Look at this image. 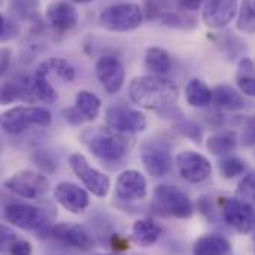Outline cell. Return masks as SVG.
I'll return each mask as SVG.
<instances>
[{"instance_id":"32","label":"cell","mask_w":255,"mask_h":255,"mask_svg":"<svg viewBox=\"0 0 255 255\" xmlns=\"http://www.w3.org/2000/svg\"><path fill=\"white\" fill-rule=\"evenodd\" d=\"M218 169L224 178H235L245 172L247 163L239 157H226L218 163Z\"/></svg>"},{"instance_id":"26","label":"cell","mask_w":255,"mask_h":255,"mask_svg":"<svg viewBox=\"0 0 255 255\" xmlns=\"http://www.w3.org/2000/svg\"><path fill=\"white\" fill-rule=\"evenodd\" d=\"M74 104H76L74 107L82 113L86 122L97 119L101 110V100L89 91H80L76 95Z\"/></svg>"},{"instance_id":"28","label":"cell","mask_w":255,"mask_h":255,"mask_svg":"<svg viewBox=\"0 0 255 255\" xmlns=\"http://www.w3.org/2000/svg\"><path fill=\"white\" fill-rule=\"evenodd\" d=\"M236 28L245 34H255V0H244L239 7Z\"/></svg>"},{"instance_id":"43","label":"cell","mask_w":255,"mask_h":255,"mask_svg":"<svg viewBox=\"0 0 255 255\" xmlns=\"http://www.w3.org/2000/svg\"><path fill=\"white\" fill-rule=\"evenodd\" d=\"M12 54L7 48H0V76H3L10 65Z\"/></svg>"},{"instance_id":"24","label":"cell","mask_w":255,"mask_h":255,"mask_svg":"<svg viewBox=\"0 0 255 255\" xmlns=\"http://www.w3.org/2000/svg\"><path fill=\"white\" fill-rule=\"evenodd\" d=\"M48 70L45 68L43 64H40L33 76V82H34V91H36V97L39 101L45 103V104H54L58 98L54 86L49 83L48 80Z\"/></svg>"},{"instance_id":"35","label":"cell","mask_w":255,"mask_h":255,"mask_svg":"<svg viewBox=\"0 0 255 255\" xmlns=\"http://www.w3.org/2000/svg\"><path fill=\"white\" fill-rule=\"evenodd\" d=\"M16 233L6 224H0V253L9 251V247L16 241Z\"/></svg>"},{"instance_id":"7","label":"cell","mask_w":255,"mask_h":255,"mask_svg":"<svg viewBox=\"0 0 255 255\" xmlns=\"http://www.w3.org/2000/svg\"><path fill=\"white\" fill-rule=\"evenodd\" d=\"M68 163L76 174V177L83 183V186L97 197H106L110 190V178L91 166L88 159L80 153H73L68 157Z\"/></svg>"},{"instance_id":"27","label":"cell","mask_w":255,"mask_h":255,"mask_svg":"<svg viewBox=\"0 0 255 255\" xmlns=\"http://www.w3.org/2000/svg\"><path fill=\"white\" fill-rule=\"evenodd\" d=\"M160 22L169 28L184 30V31H190L197 25L196 16H193L190 12L186 10H175V12L168 10L160 16Z\"/></svg>"},{"instance_id":"16","label":"cell","mask_w":255,"mask_h":255,"mask_svg":"<svg viewBox=\"0 0 255 255\" xmlns=\"http://www.w3.org/2000/svg\"><path fill=\"white\" fill-rule=\"evenodd\" d=\"M54 194H55L57 202L65 211H68L71 214H80L89 206L88 191L74 183L63 181V183L57 184Z\"/></svg>"},{"instance_id":"21","label":"cell","mask_w":255,"mask_h":255,"mask_svg":"<svg viewBox=\"0 0 255 255\" xmlns=\"http://www.w3.org/2000/svg\"><path fill=\"white\" fill-rule=\"evenodd\" d=\"M174 65L172 55L159 46H151L145 51L144 57V67L154 76H163L171 71Z\"/></svg>"},{"instance_id":"2","label":"cell","mask_w":255,"mask_h":255,"mask_svg":"<svg viewBox=\"0 0 255 255\" xmlns=\"http://www.w3.org/2000/svg\"><path fill=\"white\" fill-rule=\"evenodd\" d=\"M83 136L92 154L103 162H119L127 156L130 148L127 133L116 132L110 128L88 130Z\"/></svg>"},{"instance_id":"30","label":"cell","mask_w":255,"mask_h":255,"mask_svg":"<svg viewBox=\"0 0 255 255\" xmlns=\"http://www.w3.org/2000/svg\"><path fill=\"white\" fill-rule=\"evenodd\" d=\"M10 10L21 19H31L40 7V0H9Z\"/></svg>"},{"instance_id":"46","label":"cell","mask_w":255,"mask_h":255,"mask_svg":"<svg viewBox=\"0 0 255 255\" xmlns=\"http://www.w3.org/2000/svg\"><path fill=\"white\" fill-rule=\"evenodd\" d=\"M94 255H104V254H94Z\"/></svg>"},{"instance_id":"19","label":"cell","mask_w":255,"mask_h":255,"mask_svg":"<svg viewBox=\"0 0 255 255\" xmlns=\"http://www.w3.org/2000/svg\"><path fill=\"white\" fill-rule=\"evenodd\" d=\"M162 235V227L151 218H141L136 220L132 226V241L142 247L147 248L153 244H156V241L160 238Z\"/></svg>"},{"instance_id":"39","label":"cell","mask_w":255,"mask_h":255,"mask_svg":"<svg viewBox=\"0 0 255 255\" xmlns=\"http://www.w3.org/2000/svg\"><path fill=\"white\" fill-rule=\"evenodd\" d=\"M242 144L248 147L255 145V116L250 118L247 122V127L242 133Z\"/></svg>"},{"instance_id":"37","label":"cell","mask_w":255,"mask_h":255,"mask_svg":"<svg viewBox=\"0 0 255 255\" xmlns=\"http://www.w3.org/2000/svg\"><path fill=\"white\" fill-rule=\"evenodd\" d=\"M9 254L10 255H31L33 254V247L28 241L25 239H16L10 247H9Z\"/></svg>"},{"instance_id":"34","label":"cell","mask_w":255,"mask_h":255,"mask_svg":"<svg viewBox=\"0 0 255 255\" xmlns=\"http://www.w3.org/2000/svg\"><path fill=\"white\" fill-rule=\"evenodd\" d=\"M34 162H36V165L39 168H42L46 172H54L55 171V166H57L55 159L48 151H37L34 154Z\"/></svg>"},{"instance_id":"22","label":"cell","mask_w":255,"mask_h":255,"mask_svg":"<svg viewBox=\"0 0 255 255\" xmlns=\"http://www.w3.org/2000/svg\"><path fill=\"white\" fill-rule=\"evenodd\" d=\"M212 92H214V101L218 104V107L224 110L238 112L247 109L245 98L230 85H218Z\"/></svg>"},{"instance_id":"18","label":"cell","mask_w":255,"mask_h":255,"mask_svg":"<svg viewBox=\"0 0 255 255\" xmlns=\"http://www.w3.org/2000/svg\"><path fill=\"white\" fill-rule=\"evenodd\" d=\"M116 197L121 200H142L147 196V181L139 171H124L116 181Z\"/></svg>"},{"instance_id":"6","label":"cell","mask_w":255,"mask_h":255,"mask_svg":"<svg viewBox=\"0 0 255 255\" xmlns=\"http://www.w3.org/2000/svg\"><path fill=\"white\" fill-rule=\"evenodd\" d=\"M141 159L145 171L156 178L168 175L174 163L169 144L159 138H150L141 145Z\"/></svg>"},{"instance_id":"9","label":"cell","mask_w":255,"mask_h":255,"mask_svg":"<svg viewBox=\"0 0 255 255\" xmlns=\"http://www.w3.org/2000/svg\"><path fill=\"white\" fill-rule=\"evenodd\" d=\"M6 220L12 226L28 232L46 233L51 227L46 214L40 208L27 203H10L6 208Z\"/></svg>"},{"instance_id":"25","label":"cell","mask_w":255,"mask_h":255,"mask_svg":"<svg viewBox=\"0 0 255 255\" xmlns=\"http://www.w3.org/2000/svg\"><path fill=\"white\" fill-rule=\"evenodd\" d=\"M236 133L232 130H223L215 135H211L206 141L208 150L215 156H227L236 148Z\"/></svg>"},{"instance_id":"5","label":"cell","mask_w":255,"mask_h":255,"mask_svg":"<svg viewBox=\"0 0 255 255\" xmlns=\"http://www.w3.org/2000/svg\"><path fill=\"white\" fill-rule=\"evenodd\" d=\"M153 205L160 215L175 218H190L193 215V205L189 196L175 186H157L154 189Z\"/></svg>"},{"instance_id":"14","label":"cell","mask_w":255,"mask_h":255,"mask_svg":"<svg viewBox=\"0 0 255 255\" xmlns=\"http://www.w3.org/2000/svg\"><path fill=\"white\" fill-rule=\"evenodd\" d=\"M46 236H51L57 242L63 244L65 247L79 250V251H91L94 247V241L91 235L77 224H57L51 226L46 233Z\"/></svg>"},{"instance_id":"12","label":"cell","mask_w":255,"mask_h":255,"mask_svg":"<svg viewBox=\"0 0 255 255\" xmlns=\"http://www.w3.org/2000/svg\"><path fill=\"white\" fill-rule=\"evenodd\" d=\"M175 162H177V169L181 178L191 184L203 183L205 180L209 178L212 172L211 162L203 154L191 151V150L181 151L177 156Z\"/></svg>"},{"instance_id":"13","label":"cell","mask_w":255,"mask_h":255,"mask_svg":"<svg viewBox=\"0 0 255 255\" xmlns=\"http://www.w3.org/2000/svg\"><path fill=\"white\" fill-rule=\"evenodd\" d=\"M238 0H208L202 10L203 24L212 30L227 27L238 13Z\"/></svg>"},{"instance_id":"36","label":"cell","mask_w":255,"mask_h":255,"mask_svg":"<svg viewBox=\"0 0 255 255\" xmlns=\"http://www.w3.org/2000/svg\"><path fill=\"white\" fill-rule=\"evenodd\" d=\"M15 101H18V98H16V94H15V89H13L10 80L1 83L0 85V104L9 106Z\"/></svg>"},{"instance_id":"20","label":"cell","mask_w":255,"mask_h":255,"mask_svg":"<svg viewBox=\"0 0 255 255\" xmlns=\"http://www.w3.org/2000/svg\"><path fill=\"white\" fill-rule=\"evenodd\" d=\"M193 255H233V250L226 238L211 233L196 241Z\"/></svg>"},{"instance_id":"42","label":"cell","mask_w":255,"mask_h":255,"mask_svg":"<svg viewBox=\"0 0 255 255\" xmlns=\"http://www.w3.org/2000/svg\"><path fill=\"white\" fill-rule=\"evenodd\" d=\"M177 1V6L181 9V10H186V12H191V10H196L199 9L205 1L208 0H175Z\"/></svg>"},{"instance_id":"15","label":"cell","mask_w":255,"mask_h":255,"mask_svg":"<svg viewBox=\"0 0 255 255\" xmlns=\"http://www.w3.org/2000/svg\"><path fill=\"white\" fill-rule=\"evenodd\" d=\"M95 73H97L100 83L109 94H118L124 88L125 68H124V64L119 61V58L113 55L101 57L97 61Z\"/></svg>"},{"instance_id":"33","label":"cell","mask_w":255,"mask_h":255,"mask_svg":"<svg viewBox=\"0 0 255 255\" xmlns=\"http://www.w3.org/2000/svg\"><path fill=\"white\" fill-rule=\"evenodd\" d=\"M238 199L255 205V171L245 175L238 184Z\"/></svg>"},{"instance_id":"40","label":"cell","mask_w":255,"mask_h":255,"mask_svg":"<svg viewBox=\"0 0 255 255\" xmlns=\"http://www.w3.org/2000/svg\"><path fill=\"white\" fill-rule=\"evenodd\" d=\"M178 129L184 133V135H187V136H190L191 139L194 141V142H200V136H202V133H200V129L196 127L194 124H191V122H183Z\"/></svg>"},{"instance_id":"44","label":"cell","mask_w":255,"mask_h":255,"mask_svg":"<svg viewBox=\"0 0 255 255\" xmlns=\"http://www.w3.org/2000/svg\"><path fill=\"white\" fill-rule=\"evenodd\" d=\"M6 19H4V16L0 13V39L3 37V33H4V30H6Z\"/></svg>"},{"instance_id":"38","label":"cell","mask_w":255,"mask_h":255,"mask_svg":"<svg viewBox=\"0 0 255 255\" xmlns=\"http://www.w3.org/2000/svg\"><path fill=\"white\" fill-rule=\"evenodd\" d=\"M238 86L247 97H254L255 98L254 76H238Z\"/></svg>"},{"instance_id":"8","label":"cell","mask_w":255,"mask_h":255,"mask_svg":"<svg viewBox=\"0 0 255 255\" xmlns=\"http://www.w3.org/2000/svg\"><path fill=\"white\" fill-rule=\"evenodd\" d=\"M4 187L24 199H40L49 190V180L40 172L24 169L7 178Z\"/></svg>"},{"instance_id":"10","label":"cell","mask_w":255,"mask_h":255,"mask_svg":"<svg viewBox=\"0 0 255 255\" xmlns=\"http://www.w3.org/2000/svg\"><path fill=\"white\" fill-rule=\"evenodd\" d=\"M224 221L241 235L255 230V206L241 199H224L221 202Z\"/></svg>"},{"instance_id":"3","label":"cell","mask_w":255,"mask_h":255,"mask_svg":"<svg viewBox=\"0 0 255 255\" xmlns=\"http://www.w3.org/2000/svg\"><path fill=\"white\" fill-rule=\"evenodd\" d=\"M52 121L49 110L37 106L13 107L0 115V129L10 135H18L25 129L36 127H48Z\"/></svg>"},{"instance_id":"29","label":"cell","mask_w":255,"mask_h":255,"mask_svg":"<svg viewBox=\"0 0 255 255\" xmlns=\"http://www.w3.org/2000/svg\"><path fill=\"white\" fill-rule=\"evenodd\" d=\"M42 64L49 74H57L64 82H73L76 79V68L64 58H49Z\"/></svg>"},{"instance_id":"11","label":"cell","mask_w":255,"mask_h":255,"mask_svg":"<svg viewBox=\"0 0 255 255\" xmlns=\"http://www.w3.org/2000/svg\"><path fill=\"white\" fill-rule=\"evenodd\" d=\"M106 124L110 129L128 135L142 132L147 128V119L138 110L125 106H112L106 112Z\"/></svg>"},{"instance_id":"4","label":"cell","mask_w":255,"mask_h":255,"mask_svg":"<svg viewBox=\"0 0 255 255\" xmlns=\"http://www.w3.org/2000/svg\"><path fill=\"white\" fill-rule=\"evenodd\" d=\"M144 19L142 7L136 3H118L107 6L98 16L100 25L109 31L128 33L136 30Z\"/></svg>"},{"instance_id":"23","label":"cell","mask_w":255,"mask_h":255,"mask_svg":"<svg viewBox=\"0 0 255 255\" xmlns=\"http://www.w3.org/2000/svg\"><path fill=\"white\" fill-rule=\"evenodd\" d=\"M186 100L191 107L205 109L214 101V92L203 80L191 79L186 86Z\"/></svg>"},{"instance_id":"31","label":"cell","mask_w":255,"mask_h":255,"mask_svg":"<svg viewBox=\"0 0 255 255\" xmlns=\"http://www.w3.org/2000/svg\"><path fill=\"white\" fill-rule=\"evenodd\" d=\"M171 7V0H144V19L147 21H156L160 19V16L168 12Z\"/></svg>"},{"instance_id":"17","label":"cell","mask_w":255,"mask_h":255,"mask_svg":"<svg viewBox=\"0 0 255 255\" xmlns=\"http://www.w3.org/2000/svg\"><path fill=\"white\" fill-rule=\"evenodd\" d=\"M46 19L55 33L64 34L76 27V24L79 21V13L71 3L58 0L48 6Z\"/></svg>"},{"instance_id":"45","label":"cell","mask_w":255,"mask_h":255,"mask_svg":"<svg viewBox=\"0 0 255 255\" xmlns=\"http://www.w3.org/2000/svg\"><path fill=\"white\" fill-rule=\"evenodd\" d=\"M71 1H74V3H89L92 0H71Z\"/></svg>"},{"instance_id":"1","label":"cell","mask_w":255,"mask_h":255,"mask_svg":"<svg viewBox=\"0 0 255 255\" xmlns=\"http://www.w3.org/2000/svg\"><path fill=\"white\" fill-rule=\"evenodd\" d=\"M133 104L148 110H165L178 100V88L163 76H139L132 79L128 89Z\"/></svg>"},{"instance_id":"41","label":"cell","mask_w":255,"mask_h":255,"mask_svg":"<svg viewBox=\"0 0 255 255\" xmlns=\"http://www.w3.org/2000/svg\"><path fill=\"white\" fill-rule=\"evenodd\" d=\"M64 118H65V121H67L68 124H71V125H80V124L86 122L85 118L82 116V113H80L76 107L65 109V110H64Z\"/></svg>"}]
</instances>
